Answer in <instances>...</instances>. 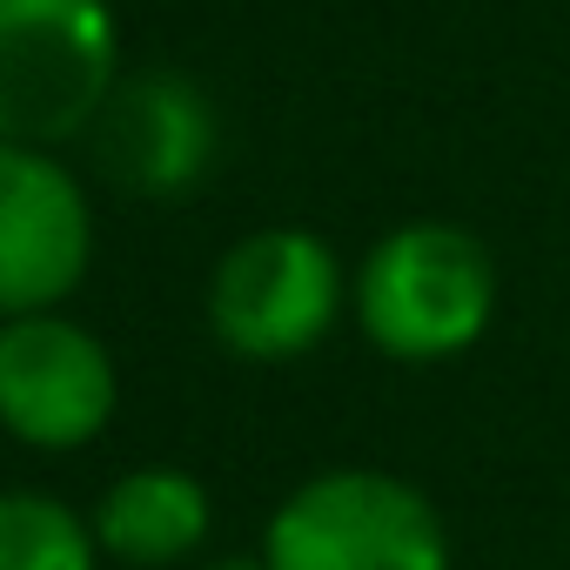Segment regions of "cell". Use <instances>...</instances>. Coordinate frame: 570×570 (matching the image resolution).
<instances>
[{"label":"cell","mask_w":570,"mask_h":570,"mask_svg":"<svg viewBox=\"0 0 570 570\" xmlns=\"http://www.w3.org/2000/svg\"><path fill=\"white\" fill-rule=\"evenodd\" d=\"M497 296L503 275L490 242L436 215L383 228L350 275V316L363 343L410 370L470 356L497 323Z\"/></svg>","instance_id":"1"},{"label":"cell","mask_w":570,"mask_h":570,"mask_svg":"<svg viewBox=\"0 0 570 570\" xmlns=\"http://www.w3.org/2000/svg\"><path fill=\"white\" fill-rule=\"evenodd\" d=\"M208 336L235 363H303L350 316V268L330 235L268 222L222 248L208 275Z\"/></svg>","instance_id":"2"},{"label":"cell","mask_w":570,"mask_h":570,"mask_svg":"<svg viewBox=\"0 0 570 570\" xmlns=\"http://www.w3.org/2000/svg\"><path fill=\"white\" fill-rule=\"evenodd\" d=\"M268 570H450L443 510L396 470H316L262 523Z\"/></svg>","instance_id":"3"},{"label":"cell","mask_w":570,"mask_h":570,"mask_svg":"<svg viewBox=\"0 0 570 570\" xmlns=\"http://www.w3.org/2000/svg\"><path fill=\"white\" fill-rule=\"evenodd\" d=\"M121 75V21L108 0H0V141H88Z\"/></svg>","instance_id":"4"},{"label":"cell","mask_w":570,"mask_h":570,"mask_svg":"<svg viewBox=\"0 0 570 570\" xmlns=\"http://www.w3.org/2000/svg\"><path fill=\"white\" fill-rule=\"evenodd\" d=\"M121 410L115 350L68 309L0 316V430L21 450L68 456L108 436Z\"/></svg>","instance_id":"5"},{"label":"cell","mask_w":570,"mask_h":570,"mask_svg":"<svg viewBox=\"0 0 570 570\" xmlns=\"http://www.w3.org/2000/svg\"><path fill=\"white\" fill-rule=\"evenodd\" d=\"M95 268V202L61 148L0 141V316L68 309Z\"/></svg>","instance_id":"6"},{"label":"cell","mask_w":570,"mask_h":570,"mask_svg":"<svg viewBox=\"0 0 570 570\" xmlns=\"http://www.w3.org/2000/svg\"><path fill=\"white\" fill-rule=\"evenodd\" d=\"M95 175L135 202H181L222 155V115L181 68H128L88 128Z\"/></svg>","instance_id":"7"},{"label":"cell","mask_w":570,"mask_h":570,"mask_svg":"<svg viewBox=\"0 0 570 570\" xmlns=\"http://www.w3.org/2000/svg\"><path fill=\"white\" fill-rule=\"evenodd\" d=\"M88 523H95L101 563L175 570V563H195L208 550L215 503H208V483L188 476L181 463H135L95 497Z\"/></svg>","instance_id":"8"},{"label":"cell","mask_w":570,"mask_h":570,"mask_svg":"<svg viewBox=\"0 0 570 570\" xmlns=\"http://www.w3.org/2000/svg\"><path fill=\"white\" fill-rule=\"evenodd\" d=\"M0 570H101L88 510L35 483L0 490Z\"/></svg>","instance_id":"9"},{"label":"cell","mask_w":570,"mask_h":570,"mask_svg":"<svg viewBox=\"0 0 570 570\" xmlns=\"http://www.w3.org/2000/svg\"><path fill=\"white\" fill-rule=\"evenodd\" d=\"M188 570H268L262 550H222V557H195Z\"/></svg>","instance_id":"10"}]
</instances>
